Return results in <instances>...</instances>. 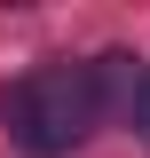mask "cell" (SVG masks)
Returning <instances> with one entry per match:
<instances>
[{"mask_svg":"<svg viewBox=\"0 0 150 158\" xmlns=\"http://www.w3.org/2000/svg\"><path fill=\"white\" fill-rule=\"evenodd\" d=\"M95 111H103L95 63H48V71H32L16 95H8V118H16V135H24L32 158H63L95 127Z\"/></svg>","mask_w":150,"mask_h":158,"instance_id":"6da1fadb","label":"cell"}]
</instances>
